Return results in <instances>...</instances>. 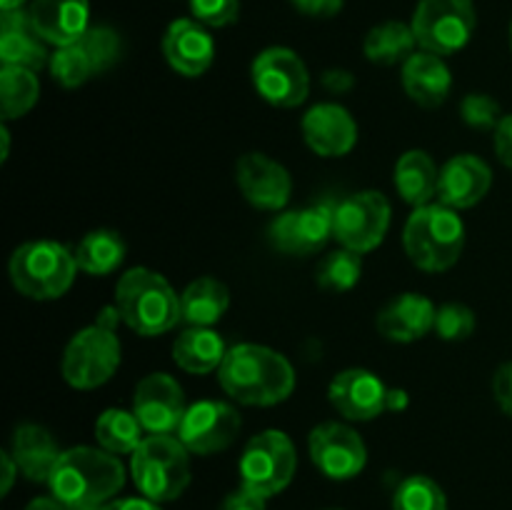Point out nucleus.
<instances>
[{"instance_id":"f8f14e48","label":"nucleus","mask_w":512,"mask_h":510,"mask_svg":"<svg viewBox=\"0 0 512 510\" xmlns=\"http://www.w3.org/2000/svg\"><path fill=\"white\" fill-rule=\"evenodd\" d=\"M250 78L265 103L275 108H298L310 95V73L295 50L273 45L255 55Z\"/></svg>"},{"instance_id":"f03ea898","label":"nucleus","mask_w":512,"mask_h":510,"mask_svg":"<svg viewBox=\"0 0 512 510\" xmlns=\"http://www.w3.org/2000/svg\"><path fill=\"white\" fill-rule=\"evenodd\" d=\"M48 485L50 495L68 508L100 510L125 485V468L108 450L75 445L60 453Z\"/></svg>"},{"instance_id":"4be33fe9","label":"nucleus","mask_w":512,"mask_h":510,"mask_svg":"<svg viewBox=\"0 0 512 510\" xmlns=\"http://www.w3.org/2000/svg\"><path fill=\"white\" fill-rule=\"evenodd\" d=\"M48 48L40 33L35 30L30 13L25 8L3 10L0 15V60L3 65L28 68L38 73L50 63Z\"/></svg>"},{"instance_id":"603ef678","label":"nucleus","mask_w":512,"mask_h":510,"mask_svg":"<svg viewBox=\"0 0 512 510\" xmlns=\"http://www.w3.org/2000/svg\"><path fill=\"white\" fill-rule=\"evenodd\" d=\"M510 48H512V23H510Z\"/></svg>"},{"instance_id":"ea45409f","label":"nucleus","mask_w":512,"mask_h":510,"mask_svg":"<svg viewBox=\"0 0 512 510\" xmlns=\"http://www.w3.org/2000/svg\"><path fill=\"white\" fill-rule=\"evenodd\" d=\"M493 395L500 410L512 418V363H503L493 375Z\"/></svg>"},{"instance_id":"f3484780","label":"nucleus","mask_w":512,"mask_h":510,"mask_svg":"<svg viewBox=\"0 0 512 510\" xmlns=\"http://www.w3.org/2000/svg\"><path fill=\"white\" fill-rule=\"evenodd\" d=\"M235 183L240 193L258 210H283L293 195L288 168L265 153H245L235 163Z\"/></svg>"},{"instance_id":"09e8293b","label":"nucleus","mask_w":512,"mask_h":510,"mask_svg":"<svg viewBox=\"0 0 512 510\" xmlns=\"http://www.w3.org/2000/svg\"><path fill=\"white\" fill-rule=\"evenodd\" d=\"M408 408V393L400 388L388 390V413H398V410Z\"/></svg>"},{"instance_id":"b1692460","label":"nucleus","mask_w":512,"mask_h":510,"mask_svg":"<svg viewBox=\"0 0 512 510\" xmlns=\"http://www.w3.org/2000/svg\"><path fill=\"white\" fill-rule=\"evenodd\" d=\"M403 88L420 108H438L453 90V75L440 55L418 50L403 63Z\"/></svg>"},{"instance_id":"423d86ee","label":"nucleus","mask_w":512,"mask_h":510,"mask_svg":"<svg viewBox=\"0 0 512 510\" xmlns=\"http://www.w3.org/2000/svg\"><path fill=\"white\" fill-rule=\"evenodd\" d=\"M130 475L140 495L155 503H170L190 485V450L178 435H145L130 455Z\"/></svg>"},{"instance_id":"0eeeda50","label":"nucleus","mask_w":512,"mask_h":510,"mask_svg":"<svg viewBox=\"0 0 512 510\" xmlns=\"http://www.w3.org/2000/svg\"><path fill=\"white\" fill-rule=\"evenodd\" d=\"M120 358H123V348H120L115 328L95 320L88 328L78 330L65 345L60 370L68 385L78 390H93L113 378Z\"/></svg>"},{"instance_id":"a211bd4d","label":"nucleus","mask_w":512,"mask_h":510,"mask_svg":"<svg viewBox=\"0 0 512 510\" xmlns=\"http://www.w3.org/2000/svg\"><path fill=\"white\" fill-rule=\"evenodd\" d=\"M303 138L320 158H343L358 143V123L340 103H318L303 115Z\"/></svg>"},{"instance_id":"e433bc0d","label":"nucleus","mask_w":512,"mask_h":510,"mask_svg":"<svg viewBox=\"0 0 512 510\" xmlns=\"http://www.w3.org/2000/svg\"><path fill=\"white\" fill-rule=\"evenodd\" d=\"M475 313L465 303H443L435 313V328L433 333L440 340L448 343H458V340H468L475 333Z\"/></svg>"},{"instance_id":"79ce46f5","label":"nucleus","mask_w":512,"mask_h":510,"mask_svg":"<svg viewBox=\"0 0 512 510\" xmlns=\"http://www.w3.org/2000/svg\"><path fill=\"white\" fill-rule=\"evenodd\" d=\"M265 500L268 498H263V495L253 493L250 488L240 485L238 490L225 495V500L220 503V510H265Z\"/></svg>"},{"instance_id":"f257e3e1","label":"nucleus","mask_w":512,"mask_h":510,"mask_svg":"<svg viewBox=\"0 0 512 510\" xmlns=\"http://www.w3.org/2000/svg\"><path fill=\"white\" fill-rule=\"evenodd\" d=\"M220 388L233 400L255 408H270L288 400L295 390V370L278 350L258 343L228 348L218 368Z\"/></svg>"},{"instance_id":"c85d7f7f","label":"nucleus","mask_w":512,"mask_h":510,"mask_svg":"<svg viewBox=\"0 0 512 510\" xmlns=\"http://www.w3.org/2000/svg\"><path fill=\"white\" fill-rule=\"evenodd\" d=\"M413 25L400 20H385V23L370 28L365 35L363 53L375 65H403L410 55L418 53Z\"/></svg>"},{"instance_id":"a18cd8bd","label":"nucleus","mask_w":512,"mask_h":510,"mask_svg":"<svg viewBox=\"0 0 512 510\" xmlns=\"http://www.w3.org/2000/svg\"><path fill=\"white\" fill-rule=\"evenodd\" d=\"M0 463H3V483H0V493L8 495L15 483V475L20 473V468L18 463H15L13 455H10V450H3V453H0Z\"/></svg>"},{"instance_id":"c756f323","label":"nucleus","mask_w":512,"mask_h":510,"mask_svg":"<svg viewBox=\"0 0 512 510\" xmlns=\"http://www.w3.org/2000/svg\"><path fill=\"white\" fill-rule=\"evenodd\" d=\"M75 263H78V270L88 275H110L123 265L125 253V240L123 235L115 233V230L100 228L90 230L78 245H75Z\"/></svg>"},{"instance_id":"dca6fc26","label":"nucleus","mask_w":512,"mask_h":510,"mask_svg":"<svg viewBox=\"0 0 512 510\" xmlns=\"http://www.w3.org/2000/svg\"><path fill=\"white\" fill-rule=\"evenodd\" d=\"M388 385L365 368L340 370L328 385L333 408L353 423H368L388 413Z\"/></svg>"},{"instance_id":"4c0bfd02","label":"nucleus","mask_w":512,"mask_h":510,"mask_svg":"<svg viewBox=\"0 0 512 510\" xmlns=\"http://www.w3.org/2000/svg\"><path fill=\"white\" fill-rule=\"evenodd\" d=\"M460 115L475 130H495L500 120H503L500 103L485 93L465 95L463 103H460Z\"/></svg>"},{"instance_id":"c03bdc74","label":"nucleus","mask_w":512,"mask_h":510,"mask_svg":"<svg viewBox=\"0 0 512 510\" xmlns=\"http://www.w3.org/2000/svg\"><path fill=\"white\" fill-rule=\"evenodd\" d=\"M100 510H163V508H160V503H155V500H148L145 495H140V498H115L110 500V503H105Z\"/></svg>"},{"instance_id":"aec40b11","label":"nucleus","mask_w":512,"mask_h":510,"mask_svg":"<svg viewBox=\"0 0 512 510\" xmlns=\"http://www.w3.org/2000/svg\"><path fill=\"white\" fill-rule=\"evenodd\" d=\"M493 185V170L483 158L473 153L453 155L440 168L438 203L453 210H468L478 205Z\"/></svg>"},{"instance_id":"3c124183","label":"nucleus","mask_w":512,"mask_h":510,"mask_svg":"<svg viewBox=\"0 0 512 510\" xmlns=\"http://www.w3.org/2000/svg\"><path fill=\"white\" fill-rule=\"evenodd\" d=\"M25 0H0V10H18L23 8Z\"/></svg>"},{"instance_id":"1a4fd4ad","label":"nucleus","mask_w":512,"mask_h":510,"mask_svg":"<svg viewBox=\"0 0 512 510\" xmlns=\"http://www.w3.org/2000/svg\"><path fill=\"white\" fill-rule=\"evenodd\" d=\"M410 25L420 50L445 58L470 43L478 13L473 0H420Z\"/></svg>"},{"instance_id":"473e14b6","label":"nucleus","mask_w":512,"mask_h":510,"mask_svg":"<svg viewBox=\"0 0 512 510\" xmlns=\"http://www.w3.org/2000/svg\"><path fill=\"white\" fill-rule=\"evenodd\" d=\"M363 278V255L350 248H338L325 255L315 268V283L328 293H348Z\"/></svg>"},{"instance_id":"ddd939ff","label":"nucleus","mask_w":512,"mask_h":510,"mask_svg":"<svg viewBox=\"0 0 512 510\" xmlns=\"http://www.w3.org/2000/svg\"><path fill=\"white\" fill-rule=\"evenodd\" d=\"M308 453L315 468L330 480H353L368 463V448L358 430L335 420L310 430Z\"/></svg>"},{"instance_id":"9d476101","label":"nucleus","mask_w":512,"mask_h":510,"mask_svg":"<svg viewBox=\"0 0 512 510\" xmlns=\"http://www.w3.org/2000/svg\"><path fill=\"white\" fill-rule=\"evenodd\" d=\"M338 198H320L298 210H280L268 225V243L285 255H315L335 238Z\"/></svg>"},{"instance_id":"2f4dec72","label":"nucleus","mask_w":512,"mask_h":510,"mask_svg":"<svg viewBox=\"0 0 512 510\" xmlns=\"http://www.w3.org/2000/svg\"><path fill=\"white\" fill-rule=\"evenodd\" d=\"M38 98V73L28 68H15V65L0 68V113H3V123L28 115L38 103Z\"/></svg>"},{"instance_id":"864d4df0","label":"nucleus","mask_w":512,"mask_h":510,"mask_svg":"<svg viewBox=\"0 0 512 510\" xmlns=\"http://www.w3.org/2000/svg\"><path fill=\"white\" fill-rule=\"evenodd\" d=\"M330 510H340V508H330Z\"/></svg>"},{"instance_id":"2eb2a0df","label":"nucleus","mask_w":512,"mask_h":510,"mask_svg":"<svg viewBox=\"0 0 512 510\" xmlns=\"http://www.w3.org/2000/svg\"><path fill=\"white\" fill-rule=\"evenodd\" d=\"M188 410L178 380L168 373H150L135 385L133 413L148 435H175Z\"/></svg>"},{"instance_id":"58836bf2","label":"nucleus","mask_w":512,"mask_h":510,"mask_svg":"<svg viewBox=\"0 0 512 510\" xmlns=\"http://www.w3.org/2000/svg\"><path fill=\"white\" fill-rule=\"evenodd\" d=\"M190 13L205 28H225L240 15V0H190Z\"/></svg>"},{"instance_id":"37998d69","label":"nucleus","mask_w":512,"mask_h":510,"mask_svg":"<svg viewBox=\"0 0 512 510\" xmlns=\"http://www.w3.org/2000/svg\"><path fill=\"white\" fill-rule=\"evenodd\" d=\"M295 10L310 18H333L343 10L345 0H290Z\"/></svg>"},{"instance_id":"9b49d317","label":"nucleus","mask_w":512,"mask_h":510,"mask_svg":"<svg viewBox=\"0 0 512 510\" xmlns=\"http://www.w3.org/2000/svg\"><path fill=\"white\" fill-rule=\"evenodd\" d=\"M393 220L390 200L380 190H360L338 200L335 208V240L340 248L365 255L385 240Z\"/></svg>"},{"instance_id":"7c9ffc66","label":"nucleus","mask_w":512,"mask_h":510,"mask_svg":"<svg viewBox=\"0 0 512 510\" xmlns=\"http://www.w3.org/2000/svg\"><path fill=\"white\" fill-rule=\"evenodd\" d=\"M145 428L133 410L108 408L95 420V440L113 455H133L143 443Z\"/></svg>"},{"instance_id":"de8ad7c7","label":"nucleus","mask_w":512,"mask_h":510,"mask_svg":"<svg viewBox=\"0 0 512 510\" xmlns=\"http://www.w3.org/2000/svg\"><path fill=\"white\" fill-rule=\"evenodd\" d=\"M25 510H75V508H68L65 503H60L55 495H43V498L30 500V503L25 505Z\"/></svg>"},{"instance_id":"393cba45","label":"nucleus","mask_w":512,"mask_h":510,"mask_svg":"<svg viewBox=\"0 0 512 510\" xmlns=\"http://www.w3.org/2000/svg\"><path fill=\"white\" fill-rule=\"evenodd\" d=\"M60 453L55 438L48 428L35 423H23L15 428L13 443H10V455L18 463L20 473L33 483H48Z\"/></svg>"},{"instance_id":"bb28decb","label":"nucleus","mask_w":512,"mask_h":510,"mask_svg":"<svg viewBox=\"0 0 512 510\" xmlns=\"http://www.w3.org/2000/svg\"><path fill=\"white\" fill-rule=\"evenodd\" d=\"M230 308V290L228 285L220 283L218 278L193 280L188 288L180 293V318L188 328H213L223 320Z\"/></svg>"},{"instance_id":"7ed1b4c3","label":"nucleus","mask_w":512,"mask_h":510,"mask_svg":"<svg viewBox=\"0 0 512 510\" xmlns=\"http://www.w3.org/2000/svg\"><path fill=\"white\" fill-rule=\"evenodd\" d=\"M115 305L123 323L143 338H155L180 323V295L165 275L150 268H133L115 285Z\"/></svg>"},{"instance_id":"49530a36","label":"nucleus","mask_w":512,"mask_h":510,"mask_svg":"<svg viewBox=\"0 0 512 510\" xmlns=\"http://www.w3.org/2000/svg\"><path fill=\"white\" fill-rule=\"evenodd\" d=\"M323 83H325V88L340 93V90H348L350 85H353V75H350L348 70H330V73H325Z\"/></svg>"},{"instance_id":"6e6552de","label":"nucleus","mask_w":512,"mask_h":510,"mask_svg":"<svg viewBox=\"0 0 512 510\" xmlns=\"http://www.w3.org/2000/svg\"><path fill=\"white\" fill-rule=\"evenodd\" d=\"M298 468L295 445L283 430H263L248 440L240 455V485L263 498L283 493Z\"/></svg>"},{"instance_id":"8fccbe9b","label":"nucleus","mask_w":512,"mask_h":510,"mask_svg":"<svg viewBox=\"0 0 512 510\" xmlns=\"http://www.w3.org/2000/svg\"><path fill=\"white\" fill-rule=\"evenodd\" d=\"M0 138H3V153H0V160H8V155H10V130H8V123L0 125Z\"/></svg>"},{"instance_id":"cd10ccee","label":"nucleus","mask_w":512,"mask_h":510,"mask_svg":"<svg viewBox=\"0 0 512 510\" xmlns=\"http://www.w3.org/2000/svg\"><path fill=\"white\" fill-rule=\"evenodd\" d=\"M228 348L213 328H185L173 343V360L190 375L213 373L223 365Z\"/></svg>"},{"instance_id":"c9c22d12","label":"nucleus","mask_w":512,"mask_h":510,"mask_svg":"<svg viewBox=\"0 0 512 510\" xmlns=\"http://www.w3.org/2000/svg\"><path fill=\"white\" fill-rule=\"evenodd\" d=\"M78 43L80 48L88 53L95 73H105V70L113 68V65L120 60V50H123L120 35L115 33L110 25H90Z\"/></svg>"},{"instance_id":"39448f33","label":"nucleus","mask_w":512,"mask_h":510,"mask_svg":"<svg viewBox=\"0 0 512 510\" xmlns=\"http://www.w3.org/2000/svg\"><path fill=\"white\" fill-rule=\"evenodd\" d=\"M13 288L30 300H58L73 285L75 253L58 240H30L18 245L8 263Z\"/></svg>"},{"instance_id":"20e7f679","label":"nucleus","mask_w":512,"mask_h":510,"mask_svg":"<svg viewBox=\"0 0 512 510\" xmlns=\"http://www.w3.org/2000/svg\"><path fill=\"white\" fill-rule=\"evenodd\" d=\"M405 255L425 273H443L460 260L465 248V223L458 210L428 203L410 213L403 230Z\"/></svg>"},{"instance_id":"f704fd0d","label":"nucleus","mask_w":512,"mask_h":510,"mask_svg":"<svg viewBox=\"0 0 512 510\" xmlns=\"http://www.w3.org/2000/svg\"><path fill=\"white\" fill-rule=\"evenodd\" d=\"M48 68L55 83L63 85V88H80V85L88 83L93 75H98L93 63H90L88 53L80 48L78 40L70 45H63V48H55V53L50 55Z\"/></svg>"},{"instance_id":"a878e982","label":"nucleus","mask_w":512,"mask_h":510,"mask_svg":"<svg viewBox=\"0 0 512 510\" xmlns=\"http://www.w3.org/2000/svg\"><path fill=\"white\" fill-rule=\"evenodd\" d=\"M395 190L413 208L433 203L438 198L440 170L425 150H408L395 163Z\"/></svg>"},{"instance_id":"a19ab883","label":"nucleus","mask_w":512,"mask_h":510,"mask_svg":"<svg viewBox=\"0 0 512 510\" xmlns=\"http://www.w3.org/2000/svg\"><path fill=\"white\" fill-rule=\"evenodd\" d=\"M493 148L500 163L512 170V113L503 115L498 128L493 130Z\"/></svg>"},{"instance_id":"6ab92c4d","label":"nucleus","mask_w":512,"mask_h":510,"mask_svg":"<svg viewBox=\"0 0 512 510\" xmlns=\"http://www.w3.org/2000/svg\"><path fill=\"white\" fill-rule=\"evenodd\" d=\"M163 55L175 73L200 78L215 60V40L195 18H178L165 30Z\"/></svg>"},{"instance_id":"4468645a","label":"nucleus","mask_w":512,"mask_h":510,"mask_svg":"<svg viewBox=\"0 0 512 510\" xmlns=\"http://www.w3.org/2000/svg\"><path fill=\"white\" fill-rule=\"evenodd\" d=\"M240 428L243 418L233 405L223 400H198L188 405L175 435L190 453L213 455L230 448L240 435Z\"/></svg>"},{"instance_id":"5701e85b","label":"nucleus","mask_w":512,"mask_h":510,"mask_svg":"<svg viewBox=\"0 0 512 510\" xmlns=\"http://www.w3.org/2000/svg\"><path fill=\"white\" fill-rule=\"evenodd\" d=\"M30 20L45 43L63 48L90 28V0H33Z\"/></svg>"},{"instance_id":"412c9836","label":"nucleus","mask_w":512,"mask_h":510,"mask_svg":"<svg viewBox=\"0 0 512 510\" xmlns=\"http://www.w3.org/2000/svg\"><path fill=\"white\" fill-rule=\"evenodd\" d=\"M438 305L420 293L395 295L380 308L375 325L390 343H415L433 333Z\"/></svg>"},{"instance_id":"72a5a7b5","label":"nucleus","mask_w":512,"mask_h":510,"mask_svg":"<svg viewBox=\"0 0 512 510\" xmlns=\"http://www.w3.org/2000/svg\"><path fill=\"white\" fill-rule=\"evenodd\" d=\"M393 510H448V498L430 475H408L395 488Z\"/></svg>"}]
</instances>
